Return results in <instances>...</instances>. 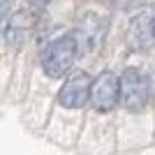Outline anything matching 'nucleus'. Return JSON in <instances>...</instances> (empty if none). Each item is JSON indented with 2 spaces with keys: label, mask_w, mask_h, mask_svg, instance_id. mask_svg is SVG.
<instances>
[{
  "label": "nucleus",
  "mask_w": 155,
  "mask_h": 155,
  "mask_svg": "<svg viewBox=\"0 0 155 155\" xmlns=\"http://www.w3.org/2000/svg\"><path fill=\"white\" fill-rule=\"evenodd\" d=\"M127 42L132 49H146V46H150V42H155L150 14H141V16H137L132 21L130 32H127Z\"/></svg>",
  "instance_id": "nucleus-6"
},
{
  "label": "nucleus",
  "mask_w": 155,
  "mask_h": 155,
  "mask_svg": "<svg viewBox=\"0 0 155 155\" xmlns=\"http://www.w3.org/2000/svg\"><path fill=\"white\" fill-rule=\"evenodd\" d=\"M150 21H153V32H155V9L150 12Z\"/></svg>",
  "instance_id": "nucleus-10"
},
{
  "label": "nucleus",
  "mask_w": 155,
  "mask_h": 155,
  "mask_svg": "<svg viewBox=\"0 0 155 155\" xmlns=\"http://www.w3.org/2000/svg\"><path fill=\"white\" fill-rule=\"evenodd\" d=\"M30 26H32V19L26 12L16 14V16L12 19V23H9V28H7V42H9L12 46H19L21 42L26 39V32H28Z\"/></svg>",
  "instance_id": "nucleus-7"
},
{
  "label": "nucleus",
  "mask_w": 155,
  "mask_h": 155,
  "mask_svg": "<svg viewBox=\"0 0 155 155\" xmlns=\"http://www.w3.org/2000/svg\"><path fill=\"white\" fill-rule=\"evenodd\" d=\"M0 32H2V19H0Z\"/></svg>",
  "instance_id": "nucleus-11"
},
{
  "label": "nucleus",
  "mask_w": 155,
  "mask_h": 155,
  "mask_svg": "<svg viewBox=\"0 0 155 155\" xmlns=\"http://www.w3.org/2000/svg\"><path fill=\"white\" fill-rule=\"evenodd\" d=\"M91 88H93L91 77L86 72H79L65 81V86L60 88L58 102L67 109H81L86 102H91Z\"/></svg>",
  "instance_id": "nucleus-5"
},
{
  "label": "nucleus",
  "mask_w": 155,
  "mask_h": 155,
  "mask_svg": "<svg viewBox=\"0 0 155 155\" xmlns=\"http://www.w3.org/2000/svg\"><path fill=\"white\" fill-rule=\"evenodd\" d=\"M77 51H79V44H77V39L72 37V35H65V37L56 39L53 44H49L44 58H42L44 72L49 77H53V79L67 74L70 67H72V63H74V58H77Z\"/></svg>",
  "instance_id": "nucleus-1"
},
{
  "label": "nucleus",
  "mask_w": 155,
  "mask_h": 155,
  "mask_svg": "<svg viewBox=\"0 0 155 155\" xmlns=\"http://www.w3.org/2000/svg\"><path fill=\"white\" fill-rule=\"evenodd\" d=\"M28 2H30V5H35V7H42V5H46L49 0H28Z\"/></svg>",
  "instance_id": "nucleus-9"
},
{
  "label": "nucleus",
  "mask_w": 155,
  "mask_h": 155,
  "mask_svg": "<svg viewBox=\"0 0 155 155\" xmlns=\"http://www.w3.org/2000/svg\"><path fill=\"white\" fill-rule=\"evenodd\" d=\"M12 7H14V0H0V19H5L12 12Z\"/></svg>",
  "instance_id": "nucleus-8"
},
{
  "label": "nucleus",
  "mask_w": 155,
  "mask_h": 155,
  "mask_svg": "<svg viewBox=\"0 0 155 155\" xmlns=\"http://www.w3.org/2000/svg\"><path fill=\"white\" fill-rule=\"evenodd\" d=\"M104 35H107V19L97 16V14H86L84 19L79 21V26H77L72 37L77 39L79 49L93 51V49H97L102 44Z\"/></svg>",
  "instance_id": "nucleus-4"
},
{
  "label": "nucleus",
  "mask_w": 155,
  "mask_h": 155,
  "mask_svg": "<svg viewBox=\"0 0 155 155\" xmlns=\"http://www.w3.org/2000/svg\"><path fill=\"white\" fill-rule=\"evenodd\" d=\"M118 97H120V79H118L114 72H102V74L93 81L91 104L97 111H109V109L116 107Z\"/></svg>",
  "instance_id": "nucleus-3"
},
{
  "label": "nucleus",
  "mask_w": 155,
  "mask_h": 155,
  "mask_svg": "<svg viewBox=\"0 0 155 155\" xmlns=\"http://www.w3.org/2000/svg\"><path fill=\"white\" fill-rule=\"evenodd\" d=\"M148 95H150V88L141 72L130 67L120 74V102H123L125 109L130 111L143 109L146 102H148Z\"/></svg>",
  "instance_id": "nucleus-2"
}]
</instances>
